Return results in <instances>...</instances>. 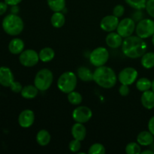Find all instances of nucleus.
Here are the masks:
<instances>
[{
    "instance_id": "nucleus-5",
    "label": "nucleus",
    "mask_w": 154,
    "mask_h": 154,
    "mask_svg": "<svg viewBox=\"0 0 154 154\" xmlns=\"http://www.w3.org/2000/svg\"><path fill=\"white\" fill-rule=\"evenodd\" d=\"M54 81V74L50 69H42L35 75L34 85L39 91H46L51 87Z\"/></svg>"
},
{
    "instance_id": "nucleus-11",
    "label": "nucleus",
    "mask_w": 154,
    "mask_h": 154,
    "mask_svg": "<svg viewBox=\"0 0 154 154\" xmlns=\"http://www.w3.org/2000/svg\"><path fill=\"white\" fill-rule=\"evenodd\" d=\"M93 117L92 110L87 106H78L72 112V118L77 123H85Z\"/></svg>"
},
{
    "instance_id": "nucleus-41",
    "label": "nucleus",
    "mask_w": 154,
    "mask_h": 154,
    "mask_svg": "<svg viewBox=\"0 0 154 154\" xmlns=\"http://www.w3.org/2000/svg\"><path fill=\"white\" fill-rule=\"evenodd\" d=\"M141 154H154V151L152 150H145L141 152Z\"/></svg>"
},
{
    "instance_id": "nucleus-33",
    "label": "nucleus",
    "mask_w": 154,
    "mask_h": 154,
    "mask_svg": "<svg viewBox=\"0 0 154 154\" xmlns=\"http://www.w3.org/2000/svg\"><path fill=\"white\" fill-rule=\"evenodd\" d=\"M125 13V8L122 5H117L113 9V14L117 17H121Z\"/></svg>"
},
{
    "instance_id": "nucleus-20",
    "label": "nucleus",
    "mask_w": 154,
    "mask_h": 154,
    "mask_svg": "<svg viewBox=\"0 0 154 154\" xmlns=\"http://www.w3.org/2000/svg\"><path fill=\"white\" fill-rule=\"evenodd\" d=\"M77 76L84 82L93 81V72L86 66H81L77 70Z\"/></svg>"
},
{
    "instance_id": "nucleus-13",
    "label": "nucleus",
    "mask_w": 154,
    "mask_h": 154,
    "mask_svg": "<svg viewBox=\"0 0 154 154\" xmlns=\"http://www.w3.org/2000/svg\"><path fill=\"white\" fill-rule=\"evenodd\" d=\"M35 119V113L30 109L21 111L18 117V123L23 128H29L33 125Z\"/></svg>"
},
{
    "instance_id": "nucleus-26",
    "label": "nucleus",
    "mask_w": 154,
    "mask_h": 154,
    "mask_svg": "<svg viewBox=\"0 0 154 154\" xmlns=\"http://www.w3.org/2000/svg\"><path fill=\"white\" fill-rule=\"evenodd\" d=\"M48 5L54 12L63 11L66 8V0H47Z\"/></svg>"
},
{
    "instance_id": "nucleus-25",
    "label": "nucleus",
    "mask_w": 154,
    "mask_h": 154,
    "mask_svg": "<svg viewBox=\"0 0 154 154\" xmlns=\"http://www.w3.org/2000/svg\"><path fill=\"white\" fill-rule=\"evenodd\" d=\"M141 66L147 69H152L154 67V53L146 52L141 57Z\"/></svg>"
},
{
    "instance_id": "nucleus-2",
    "label": "nucleus",
    "mask_w": 154,
    "mask_h": 154,
    "mask_svg": "<svg viewBox=\"0 0 154 154\" xmlns=\"http://www.w3.org/2000/svg\"><path fill=\"white\" fill-rule=\"evenodd\" d=\"M93 81L102 88L111 89L117 84V76L111 68L102 66L93 72Z\"/></svg>"
},
{
    "instance_id": "nucleus-22",
    "label": "nucleus",
    "mask_w": 154,
    "mask_h": 154,
    "mask_svg": "<svg viewBox=\"0 0 154 154\" xmlns=\"http://www.w3.org/2000/svg\"><path fill=\"white\" fill-rule=\"evenodd\" d=\"M51 23L54 28H62L66 23V17L62 11L54 12L51 17Z\"/></svg>"
},
{
    "instance_id": "nucleus-4",
    "label": "nucleus",
    "mask_w": 154,
    "mask_h": 154,
    "mask_svg": "<svg viewBox=\"0 0 154 154\" xmlns=\"http://www.w3.org/2000/svg\"><path fill=\"white\" fill-rule=\"evenodd\" d=\"M78 84V76L72 72L62 74L57 81V87L63 93H71L75 90Z\"/></svg>"
},
{
    "instance_id": "nucleus-35",
    "label": "nucleus",
    "mask_w": 154,
    "mask_h": 154,
    "mask_svg": "<svg viewBox=\"0 0 154 154\" xmlns=\"http://www.w3.org/2000/svg\"><path fill=\"white\" fill-rule=\"evenodd\" d=\"M10 88H11V90L13 93H19L22 91L23 86L22 84H21L20 82H18V81H14V82L12 83L11 85Z\"/></svg>"
},
{
    "instance_id": "nucleus-34",
    "label": "nucleus",
    "mask_w": 154,
    "mask_h": 154,
    "mask_svg": "<svg viewBox=\"0 0 154 154\" xmlns=\"http://www.w3.org/2000/svg\"><path fill=\"white\" fill-rule=\"evenodd\" d=\"M146 11L151 17L154 18V0H147L146 3Z\"/></svg>"
},
{
    "instance_id": "nucleus-23",
    "label": "nucleus",
    "mask_w": 154,
    "mask_h": 154,
    "mask_svg": "<svg viewBox=\"0 0 154 154\" xmlns=\"http://www.w3.org/2000/svg\"><path fill=\"white\" fill-rule=\"evenodd\" d=\"M38 56L41 61L43 63H48L54 60V57H55V51L53 48H50V47H46V48H42L39 51Z\"/></svg>"
},
{
    "instance_id": "nucleus-8",
    "label": "nucleus",
    "mask_w": 154,
    "mask_h": 154,
    "mask_svg": "<svg viewBox=\"0 0 154 154\" xmlns=\"http://www.w3.org/2000/svg\"><path fill=\"white\" fill-rule=\"evenodd\" d=\"M135 27L136 24L135 20L132 18L126 17L119 22L117 32L125 38L132 35L134 32H135Z\"/></svg>"
},
{
    "instance_id": "nucleus-36",
    "label": "nucleus",
    "mask_w": 154,
    "mask_h": 154,
    "mask_svg": "<svg viewBox=\"0 0 154 154\" xmlns=\"http://www.w3.org/2000/svg\"><path fill=\"white\" fill-rule=\"evenodd\" d=\"M119 93L122 96H129L130 93V89H129V85L126 84H121V86L119 88Z\"/></svg>"
},
{
    "instance_id": "nucleus-12",
    "label": "nucleus",
    "mask_w": 154,
    "mask_h": 154,
    "mask_svg": "<svg viewBox=\"0 0 154 154\" xmlns=\"http://www.w3.org/2000/svg\"><path fill=\"white\" fill-rule=\"evenodd\" d=\"M119 22V18L114 14L107 15L101 20L100 28L107 32H114V30H117Z\"/></svg>"
},
{
    "instance_id": "nucleus-37",
    "label": "nucleus",
    "mask_w": 154,
    "mask_h": 154,
    "mask_svg": "<svg viewBox=\"0 0 154 154\" xmlns=\"http://www.w3.org/2000/svg\"><path fill=\"white\" fill-rule=\"evenodd\" d=\"M147 127H148V130L154 135V116H153L149 120Z\"/></svg>"
},
{
    "instance_id": "nucleus-7",
    "label": "nucleus",
    "mask_w": 154,
    "mask_h": 154,
    "mask_svg": "<svg viewBox=\"0 0 154 154\" xmlns=\"http://www.w3.org/2000/svg\"><path fill=\"white\" fill-rule=\"evenodd\" d=\"M109 59L108 51L104 47L96 48L90 53V62L93 66L96 67L105 66Z\"/></svg>"
},
{
    "instance_id": "nucleus-17",
    "label": "nucleus",
    "mask_w": 154,
    "mask_h": 154,
    "mask_svg": "<svg viewBox=\"0 0 154 154\" xmlns=\"http://www.w3.org/2000/svg\"><path fill=\"white\" fill-rule=\"evenodd\" d=\"M141 102L142 106L147 110L154 108V92L153 90H147L143 92L141 96Z\"/></svg>"
},
{
    "instance_id": "nucleus-39",
    "label": "nucleus",
    "mask_w": 154,
    "mask_h": 154,
    "mask_svg": "<svg viewBox=\"0 0 154 154\" xmlns=\"http://www.w3.org/2000/svg\"><path fill=\"white\" fill-rule=\"evenodd\" d=\"M4 1L8 5L13 6V5H17L20 4L23 0H4Z\"/></svg>"
},
{
    "instance_id": "nucleus-16",
    "label": "nucleus",
    "mask_w": 154,
    "mask_h": 154,
    "mask_svg": "<svg viewBox=\"0 0 154 154\" xmlns=\"http://www.w3.org/2000/svg\"><path fill=\"white\" fill-rule=\"evenodd\" d=\"M71 132H72V135L75 139L82 141L85 139L86 135H87V129H86L84 123H77L76 122L72 126Z\"/></svg>"
},
{
    "instance_id": "nucleus-28",
    "label": "nucleus",
    "mask_w": 154,
    "mask_h": 154,
    "mask_svg": "<svg viewBox=\"0 0 154 154\" xmlns=\"http://www.w3.org/2000/svg\"><path fill=\"white\" fill-rule=\"evenodd\" d=\"M68 101L70 104L73 105H79L83 101V96L80 93L76 91H72L68 93Z\"/></svg>"
},
{
    "instance_id": "nucleus-43",
    "label": "nucleus",
    "mask_w": 154,
    "mask_h": 154,
    "mask_svg": "<svg viewBox=\"0 0 154 154\" xmlns=\"http://www.w3.org/2000/svg\"><path fill=\"white\" fill-rule=\"evenodd\" d=\"M152 44H153V45L154 46V35L152 36Z\"/></svg>"
},
{
    "instance_id": "nucleus-6",
    "label": "nucleus",
    "mask_w": 154,
    "mask_h": 154,
    "mask_svg": "<svg viewBox=\"0 0 154 154\" xmlns=\"http://www.w3.org/2000/svg\"><path fill=\"white\" fill-rule=\"evenodd\" d=\"M135 32L143 39L152 37L154 35V21L148 18L139 20L135 27Z\"/></svg>"
},
{
    "instance_id": "nucleus-1",
    "label": "nucleus",
    "mask_w": 154,
    "mask_h": 154,
    "mask_svg": "<svg viewBox=\"0 0 154 154\" xmlns=\"http://www.w3.org/2000/svg\"><path fill=\"white\" fill-rule=\"evenodd\" d=\"M121 48L123 54L128 58L138 59L147 52V45L144 39L138 35H131L125 38Z\"/></svg>"
},
{
    "instance_id": "nucleus-14",
    "label": "nucleus",
    "mask_w": 154,
    "mask_h": 154,
    "mask_svg": "<svg viewBox=\"0 0 154 154\" xmlns=\"http://www.w3.org/2000/svg\"><path fill=\"white\" fill-rule=\"evenodd\" d=\"M14 81L11 70L6 66L0 67V84L5 87H10Z\"/></svg>"
},
{
    "instance_id": "nucleus-9",
    "label": "nucleus",
    "mask_w": 154,
    "mask_h": 154,
    "mask_svg": "<svg viewBox=\"0 0 154 154\" xmlns=\"http://www.w3.org/2000/svg\"><path fill=\"white\" fill-rule=\"evenodd\" d=\"M38 54L35 50L28 49L23 51L19 57V61L22 66L25 67H33L39 62Z\"/></svg>"
},
{
    "instance_id": "nucleus-40",
    "label": "nucleus",
    "mask_w": 154,
    "mask_h": 154,
    "mask_svg": "<svg viewBox=\"0 0 154 154\" xmlns=\"http://www.w3.org/2000/svg\"><path fill=\"white\" fill-rule=\"evenodd\" d=\"M20 11V8L18 7V5H13L11 6V14H17Z\"/></svg>"
},
{
    "instance_id": "nucleus-19",
    "label": "nucleus",
    "mask_w": 154,
    "mask_h": 154,
    "mask_svg": "<svg viewBox=\"0 0 154 154\" xmlns=\"http://www.w3.org/2000/svg\"><path fill=\"white\" fill-rule=\"evenodd\" d=\"M24 47H25V44L23 41L20 38H16L12 39L9 42L8 50L11 54L17 55V54H20L24 51Z\"/></svg>"
},
{
    "instance_id": "nucleus-38",
    "label": "nucleus",
    "mask_w": 154,
    "mask_h": 154,
    "mask_svg": "<svg viewBox=\"0 0 154 154\" xmlns=\"http://www.w3.org/2000/svg\"><path fill=\"white\" fill-rule=\"evenodd\" d=\"M8 9V5L5 2H0V16L3 15L6 11H7Z\"/></svg>"
},
{
    "instance_id": "nucleus-30",
    "label": "nucleus",
    "mask_w": 154,
    "mask_h": 154,
    "mask_svg": "<svg viewBox=\"0 0 154 154\" xmlns=\"http://www.w3.org/2000/svg\"><path fill=\"white\" fill-rule=\"evenodd\" d=\"M141 152V145L138 142H129L126 146V153L127 154H140Z\"/></svg>"
},
{
    "instance_id": "nucleus-32",
    "label": "nucleus",
    "mask_w": 154,
    "mask_h": 154,
    "mask_svg": "<svg viewBox=\"0 0 154 154\" xmlns=\"http://www.w3.org/2000/svg\"><path fill=\"white\" fill-rule=\"evenodd\" d=\"M81 141L79 140H77L74 138L73 140L69 142V150L72 153H78L79 150L81 148Z\"/></svg>"
},
{
    "instance_id": "nucleus-24",
    "label": "nucleus",
    "mask_w": 154,
    "mask_h": 154,
    "mask_svg": "<svg viewBox=\"0 0 154 154\" xmlns=\"http://www.w3.org/2000/svg\"><path fill=\"white\" fill-rule=\"evenodd\" d=\"M36 141L38 144L40 146L45 147L49 144L51 142V134L49 133L48 130L46 129H41L38 132L37 135H36Z\"/></svg>"
},
{
    "instance_id": "nucleus-15",
    "label": "nucleus",
    "mask_w": 154,
    "mask_h": 154,
    "mask_svg": "<svg viewBox=\"0 0 154 154\" xmlns=\"http://www.w3.org/2000/svg\"><path fill=\"white\" fill-rule=\"evenodd\" d=\"M123 42V37L117 32H109L105 38L106 45L112 49H117L121 47Z\"/></svg>"
},
{
    "instance_id": "nucleus-10",
    "label": "nucleus",
    "mask_w": 154,
    "mask_h": 154,
    "mask_svg": "<svg viewBox=\"0 0 154 154\" xmlns=\"http://www.w3.org/2000/svg\"><path fill=\"white\" fill-rule=\"evenodd\" d=\"M138 71L132 67H126L122 69L117 76V79L121 84L132 85L136 82L138 78Z\"/></svg>"
},
{
    "instance_id": "nucleus-27",
    "label": "nucleus",
    "mask_w": 154,
    "mask_h": 154,
    "mask_svg": "<svg viewBox=\"0 0 154 154\" xmlns=\"http://www.w3.org/2000/svg\"><path fill=\"white\" fill-rule=\"evenodd\" d=\"M152 81L147 78H141L136 81V88L140 92H145L151 89Z\"/></svg>"
},
{
    "instance_id": "nucleus-18",
    "label": "nucleus",
    "mask_w": 154,
    "mask_h": 154,
    "mask_svg": "<svg viewBox=\"0 0 154 154\" xmlns=\"http://www.w3.org/2000/svg\"><path fill=\"white\" fill-rule=\"evenodd\" d=\"M137 142L141 146L152 145L154 142V135L150 131H142L137 136Z\"/></svg>"
},
{
    "instance_id": "nucleus-21",
    "label": "nucleus",
    "mask_w": 154,
    "mask_h": 154,
    "mask_svg": "<svg viewBox=\"0 0 154 154\" xmlns=\"http://www.w3.org/2000/svg\"><path fill=\"white\" fill-rule=\"evenodd\" d=\"M38 89L35 85H27L23 87L20 92L21 96L26 99H35L38 94Z\"/></svg>"
},
{
    "instance_id": "nucleus-29",
    "label": "nucleus",
    "mask_w": 154,
    "mask_h": 154,
    "mask_svg": "<svg viewBox=\"0 0 154 154\" xmlns=\"http://www.w3.org/2000/svg\"><path fill=\"white\" fill-rule=\"evenodd\" d=\"M147 0H125L126 4L135 10H142L145 8Z\"/></svg>"
},
{
    "instance_id": "nucleus-31",
    "label": "nucleus",
    "mask_w": 154,
    "mask_h": 154,
    "mask_svg": "<svg viewBox=\"0 0 154 154\" xmlns=\"http://www.w3.org/2000/svg\"><path fill=\"white\" fill-rule=\"evenodd\" d=\"M106 153L105 147L100 143H95L92 144L88 150L89 154H105Z\"/></svg>"
},
{
    "instance_id": "nucleus-42",
    "label": "nucleus",
    "mask_w": 154,
    "mask_h": 154,
    "mask_svg": "<svg viewBox=\"0 0 154 154\" xmlns=\"http://www.w3.org/2000/svg\"><path fill=\"white\" fill-rule=\"evenodd\" d=\"M151 89L154 92V80L153 81H152V87H151Z\"/></svg>"
},
{
    "instance_id": "nucleus-3",
    "label": "nucleus",
    "mask_w": 154,
    "mask_h": 154,
    "mask_svg": "<svg viewBox=\"0 0 154 154\" xmlns=\"http://www.w3.org/2000/svg\"><path fill=\"white\" fill-rule=\"evenodd\" d=\"M2 25L5 33L12 36L20 35L24 29V23L22 18L14 14L5 17Z\"/></svg>"
}]
</instances>
